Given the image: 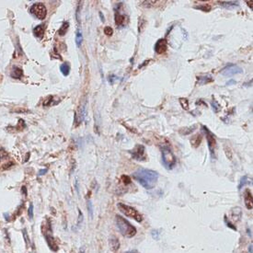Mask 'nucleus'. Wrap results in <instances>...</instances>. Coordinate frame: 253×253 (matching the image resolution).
I'll return each mask as SVG.
<instances>
[{"label":"nucleus","mask_w":253,"mask_h":253,"mask_svg":"<svg viewBox=\"0 0 253 253\" xmlns=\"http://www.w3.org/2000/svg\"><path fill=\"white\" fill-rule=\"evenodd\" d=\"M133 178L139 182L145 189L155 188L158 181V173L148 169H139L133 173Z\"/></svg>","instance_id":"obj_1"},{"label":"nucleus","mask_w":253,"mask_h":253,"mask_svg":"<svg viewBox=\"0 0 253 253\" xmlns=\"http://www.w3.org/2000/svg\"><path fill=\"white\" fill-rule=\"evenodd\" d=\"M115 225L122 236H123L124 238H131L135 237L137 233L136 227L135 225H133L127 219L119 215L115 216Z\"/></svg>","instance_id":"obj_2"},{"label":"nucleus","mask_w":253,"mask_h":253,"mask_svg":"<svg viewBox=\"0 0 253 253\" xmlns=\"http://www.w3.org/2000/svg\"><path fill=\"white\" fill-rule=\"evenodd\" d=\"M119 210L126 217H130V218H133L135 219L136 222L138 223H141L143 221V217L142 215L135 208V207H132L128 204H122V203H118L117 204Z\"/></svg>","instance_id":"obj_3"},{"label":"nucleus","mask_w":253,"mask_h":253,"mask_svg":"<svg viewBox=\"0 0 253 253\" xmlns=\"http://www.w3.org/2000/svg\"><path fill=\"white\" fill-rule=\"evenodd\" d=\"M162 162L167 169H172L177 163V158L169 147L162 149Z\"/></svg>","instance_id":"obj_4"},{"label":"nucleus","mask_w":253,"mask_h":253,"mask_svg":"<svg viewBox=\"0 0 253 253\" xmlns=\"http://www.w3.org/2000/svg\"><path fill=\"white\" fill-rule=\"evenodd\" d=\"M203 130L206 135L207 145H208V148L210 150L211 156H212V157H215V152H216V148H217V139L215 137V135L206 126H203Z\"/></svg>","instance_id":"obj_5"},{"label":"nucleus","mask_w":253,"mask_h":253,"mask_svg":"<svg viewBox=\"0 0 253 253\" xmlns=\"http://www.w3.org/2000/svg\"><path fill=\"white\" fill-rule=\"evenodd\" d=\"M43 234L45 236V240L49 246V248L54 251H58V246L55 243V240L53 237V233H52V227H51V224H50V220L48 219V224H47V227L45 229V231H43Z\"/></svg>","instance_id":"obj_6"},{"label":"nucleus","mask_w":253,"mask_h":253,"mask_svg":"<svg viewBox=\"0 0 253 253\" xmlns=\"http://www.w3.org/2000/svg\"><path fill=\"white\" fill-rule=\"evenodd\" d=\"M31 13L33 14L39 19H44L47 15V10L42 3H36L32 6L30 9Z\"/></svg>","instance_id":"obj_7"},{"label":"nucleus","mask_w":253,"mask_h":253,"mask_svg":"<svg viewBox=\"0 0 253 253\" xmlns=\"http://www.w3.org/2000/svg\"><path fill=\"white\" fill-rule=\"evenodd\" d=\"M132 157L138 161H145L146 160V155H145V147L143 145H135V147L133 149V151H130Z\"/></svg>","instance_id":"obj_8"},{"label":"nucleus","mask_w":253,"mask_h":253,"mask_svg":"<svg viewBox=\"0 0 253 253\" xmlns=\"http://www.w3.org/2000/svg\"><path fill=\"white\" fill-rule=\"evenodd\" d=\"M243 73V69H241L239 66H238L237 65L234 64H229L227 65L225 67L223 68V70L221 71V74L225 76H231L234 75H238V74H241Z\"/></svg>","instance_id":"obj_9"},{"label":"nucleus","mask_w":253,"mask_h":253,"mask_svg":"<svg viewBox=\"0 0 253 253\" xmlns=\"http://www.w3.org/2000/svg\"><path fill=\"white\" fill-rule=\"evenodd\" d=\"M168 50V41L165 39H159L155 44V52L157 54H165Z\"/></svg>","instance_id":"obj_10"},{"label":"nucleus","mask_w":253,"mask_h":253,"mask_svg":"<svg viewBox=\"0 0 253 253\" xmlns=\"http://www.w3.org/2000/svg\"><path fill=\"white\" fill-rule=\"evenodd\" d=\"M253 198H252V192L250 189H246L244 191V202H245V205L247 207V209L249 210H252L253 208Z\"/></svg>","instance_id":"obj_11"},{"label":"nucleus","mask_w":253,"mask_h":253,"mask_svg":"<svg viewBox=\"0 0 253 253\" xmlns=\"http://www.w3.org/2000/svg\"><path fill=\"white\" fill-rule=\"evenodd\" d=\"M197 80H198V84L199 85H204V84H207V83H210V82L214 81L212 75H209V74L204 75H198L197 76Z\"/></svg>","instance_id":"obj_12"},{"label":"nucleus","mask_w":253,"mask_h":253,"mask_svg":"<svg viewBox=\"0 0 253 253\" xmlns=\"http://www.w3.org/2000/svg\"><path fill=\"white\" fill-rule=\"evenodd\" d=\"M220 6L225 7V8H234L239 6V2L238 1H221L218 2Z\"/></svg>","instance_id":"obj_13"},{"label":"nucleus","mask_w":253,"mask_h":253,"mask_svg":"<svg viewBox=\"0 0 253 253\" xmlns=\"http://www.w3.org/2000/svg\"><path fill=\"white\" fill-rule=\"evenodd\" d=\"M125 22V16L124 15H122L120 12L116 11L115 12V24L117 27H122L123 26Z\"/></svg>","instance_id":"obj_14"},{"label":"nucleus","mask_w":253,"mask_h":253,"mask_svg":"<svg viewBox=\"0 0 253 253\" xmlns=\"http://www.w3.org/2000/svg\"><path fill=\"white\" fill-rule=\"evenodd\" d=\"M109 245H110V250L115 252L120 248V241L116 237H111V238L109 239Z\"/></svg>","instance_id":"obj_15"},{"label":"nucleus","mask_w":253,"mask_h":253,"mask_svg":"<svg viewBox=\"0 0 253 253\" xmlns=\"http://www.w3.org/2000/svg\"><path fill=\"white\" fill-rule=\"evenodd\" d=\"M44 31H45V27L43 24H41V25H38L37 27H35L33 29V33L34 35L39 38V39H41L43 37V34H44Z\"/></svg>","instance_id":"obj_16"},{"label":"nucleus","mask_w":253,"mask_h":253,"mask_svg":"<svg viewBox=\"0 0 253 253\" xmlns=\"http://www.w3.org/2000/svg\"><path fill=\"white\" fill-rule=\"evenodd\" d=\"M231 215H232V218L237 222L238 220H240V218L242 217V211L240 209V207H235L232 209V212H231Z\"/></svg>","instance_id":"obj_17"},{"label":"nucleus","mask_w":253,"mask_h":253,"mask_svg":"<svg viewBox=\"0 0 253 253\" xmlns=\"http://www.w3.org/2000/svg\"><path fill=\"white\" fill-rule=\"evenodd\" d=\"M23 75V71L22 69L19 68V67H14L13 70L10 73V75L13 77V78H20Z\"/></svg>","instance_id":"obj_18"},{"label":"nucleus","mask_w":253,"mask_h":253,"mask_svg":"<svg viewBox=\"0 0 253 253\" xmlns=\"http://www.w3.org/2000/svg\"><path fill=\"white\" fill-rule=\"evenodd\" d=\"M60 71L65 76H67L70 73V66L67 63H64L60 66Z\"/></svg>","instance_id":"obj_19"},{"label":"nucleus","mask_w":253,"mask_h":253,"mask_svg":"<svg viewBox=\"0 0 253 253\" xmlns=\"http://www.w3.org/2000/svg\"><path fill=\"white\" fill-rule=\"evenodd\" d=\"M201 142H202V136L200 135H197L193 136L191 138V144L193 147H198L201 144Z\"/></svg>","instance_id":"obj_20"},{"label":"nucleus","mask_w":253,"mask_h":253,"mask_svg":"<svg viewBox=\"0 0 253 253\" xmlns=\"http://www.w3.org/2000/svg\"><path fill=\"white\" fill-rule=\"evenodd\" d=\"M68 27H69V22H68V21L64 22L63 25L61 26V28H60L59 31H58L59 35H65V34L66 33L67 30H68Z\"/></svg>","instance_id":"obj_21"},{"label":"nucleus","mask_w":253,"mask_h":253,"mask_svg":"<svg viewBox=\"0 0 253 253\" xmlns=\"http://www.w3.org/2000/svg\"><path fill=\"white\" fill-rule=\"evenodd\" d=\"M82 40H83V36H82V32L80 30H78L76 32V34H75V43L77 45V47H79L82 43Z\"/></svg>","instance_id":"obj_22"},{"label":"nucleus","mask_w":253,"mask_h":253,"mask_svg":"<svg viewBox=\"0 0 253 253\" xmlns=\"http://www.w3.org/2000/svg\"><path fill=\"white\" fill-rule=\"evenodd\" d=\"M194 7H195V8H197V9L203 10V11H210V10H211V6H210L208 4L199 5V6H194Z\"/></svg>","instance_id":"obj_23"},{"label":"nucleus","mask_w":253,"mask_h":253,"mask_svg":"<svg viewBox=\"0 0 253 253\" xmlns=\"http://www.w3.org/2000/svg\"><path fill=\"white\" fill-rule=\"evenodd\" d=\"M88 214H89V217L90 218H93V204H92V202L90 200L88 201Z\"/></svg>","instance_id":"obj_24"},{"label":"nucleus","mask_w":253,"mask_h":253,"mask_svg":"<svg viewBox=\"0 0 253 253\" xmlns=\"http://www.w3.org/2000/svg\"><path fill=\"white\" fill-rule=\"evenodd\" d=\"M180 102H181V106L184 109H189V102H188V100L187 99H182L181 98L180 100Z\"/></svg>","instance_id":"obj_25"},{"label":"nucleus","mask_w":253,"mask_h":253,"mask_svg":"<svg viewBox=\"0 0 253 253\" xmlns=\"http://www.w3.org/2000/svg\"><path fill=\"white\" fill-rule=\"evenodd\" d=\"M122 182H123L125 185H127V184H131V183H132V180H131V178H130L129 176H127V175H122Z\"/></svg>","instance_id":"obj_26"},{"label":"nucleus","mask_w":253,"mask_h":253,"mask_svg":"<svg viewBox=\"0 0 253 253\" xmlns=\"http://www.w3.org/2000/svg\"><path fill=\"white\" fill-rule=\"evenodd\" d=\"M212 106H213V109H214V111H215V112H218V111L221 109L220 105L218 104V102H217V101H215V100L212 101Z\"/></svg>","instance_id":"obj_27"},{"label":"nucleus","mask_w":253,"mask_h":253,"mask_svg":"<svg viewBox=\"0 0 253 253\" xmlns=\"http://www.w3.org/2000/svg\"><path fill=\"white\" fill-rule=\"evenodd\" d=\"M7 157H8V155H7L6 151L5 149L1 148L0 149V160L6 159V158H7Z\"/></svg>","instance_id":"obj_28"},{"label":"nucleus","mask_w":253,"mask_h":253,"mask_svg":"<svg viewBox=\"0 0 253 253\" xmlns=\"http://www.w3.org/2000/svg\"><path fill=\"white\" fill-rule=\"evenodd\" d=\"M22 234H23V238H24V241H25V243H26V245L28 246L29 245V236H28V233H27V230H26V228H24L23 230H22Z\"/></svg>","instance_id":"obj_29"},{"label":"nucleus","mask_w":253,"mask_h":253,"mask_svg":"<svg viewBox=\"0 0 253 253\" xmlns=\"http://www.w3.org/2000/svg\"><path fill=\"white\" fill-rule=\"evenodd\" d=\"M28 216H29L30 220H32V218H33V204H31V205H30V207H29Z\"/></svg>","instance_id":"obj_30"},{"label":"nucleus","mask_w":253,"mask_h":253,"mask_svg":"<svg viewBox=\"0 0 253 253\" xmlns=\"http://www.w3.org/2000/svg\"><path fill=\"white\" fill-rule=\"evenodd\" d=\"M104 33L107 35V36H111L112 33H113V30L109 27V26H107L104 28Z\"/></svg>","instance_id":"obj_31"},{"label":"nucleus","mask_w":253,"mask_h":253,"mask_svg":"<svg viewBox=\"0 0 253 253\" xmlns=\"http://www.w3.org/2000/svg\"><path fill=\"white\" fill-rule=\"evenodd\" d=\"M53 100H54V99H53V97H51V96H50V97H48V98H47V99H46V100L43 101V106H46V107H47V106H51V105H52V101H53Z\"/></svg>","instance_id":"obj_32"},{"label":"nucleus","mask_w":253,"mask_h":253,"mask_svg":"<svg viewBox=\"0 0 253 253\" xmlns=\"http://www.w3.org/2000/svg\"><path fill=\"white\" fill-rule=\"evenodd\" d=\"M225 223H226V225L228 226V227H230V228H232L233 230H235V231H237V227H236V225H234L232 223H230L229 221H227V219H226V217H225Z\"/></svg>","instance_id":"obj_33"},{"label":"nucleus","mask_w":253,"mask_h":253,"mask_svg":"<svg viewBox=\"0 0 253 253\" xmlns=\"http://www.w3.org/2000/svg\"><path fill=\"white\" fill-rule=\"evenodd\" d=\"M108 80L110 84H114V83H115V81H116V80H118V77H117L116 75H109V76Z\"/></svg>","instance_id":"obj_34"},{"label":"nucleus","mask_w":253,"mask_h":253,"mask_svg":"<svg viewBox=\"0 0 253 253\" xmlns=\"http://www.w3.org/2000/svg\"><path fill=\"white\" fill-rule=\"evenodd\" d=\"M247 181H248V177H247V176H244V177L241 179V181H240V184L238 185V189H241L242 186H244V185L246 184Z\"/></svg>","instance_id":"obj_35"},{"label":"nucleus","mask_w":253,"mask_h":253,"mask_svg":"<svg viewBox=\"0 0 253 253\" xmlns=\"http://www.w3.org/2000/svg\"><path fill=\"white\" fill-rule=\"evenodd\" d=\"M83 221V214L80 210H78V220H77V226L80 225V224Z\"/></svg>","instance_id":"obj_36"},{"label":"nucleus","mask_w":253,"mask_h":253,"mask_svg":"<svg viewBox=\"0 0 253 253\" xmlns=\"http://www.w3.org/2000/svg\"><path fill=\"white\" fill-rule=\"evenodd\" d=\"M13 165H14V163H13V162H8V163L5 164V165L3 166V169H9V168H10V167H12Z\"/></svg>","instance_id":"obj_37"},{"label":"nucleus","mask_w":253,"mask_h":253,"mask_svg":"<svg viewBox=\"0 0 253 253\" xmlns=\"http://www.w3.org/2000/svg\"><path fill=\"white\" fill-rule=\"evenodd\" d=\"M46 171H47V169H41V170L39 171L38 175H39V176H41V175L45 174V173H46Z\"/></svg>","instance_id":"obj_38"},{"label":"nucleus","mask_w":253,"mask_h":253,"mask_svg":"<svg viewBox=\"0 0 253 253\" xmlns=\"http://www.w3.org/2000/svg\"><path fill=\"white\" fill-rule=\"evenodd\" d=\"M21 191L23 192V194H24V195H27V189H26V187H25V186H22V188H21Z\"/></svg>","instance_id":"obj_39"},{"label":"nucleus","mask_w":253,"mask_h":253,"mask_svg":"<svg viewBox=\"0 0 253 253\" xmlns=\"http://www.w3.org/2000/svg\"><path fill=\"white\" fill-rule=\"evenodd\" d=\"M75 190H76L77 193H79V190H78V181H77V180L75 181Z\"/></svg>","instance_id":"obj_40"},{"label":"nucleus","mask_w":253,"mask_h":253,"mask_svg":"<svg viewBox=\"0 0 253 253\" xmlns=\"http://www.w3.org/2000/svg\"><path fill=\"white\" fill-rule=\"evenodd\" d=\"M247 4H248V6L252 9V2H251V1H247Z\"/></svg>","instance_id":"obj_41"},{"label":"nucleus","mask_w":253,"mask_h":253,"mask_svg":"<svg viewBox=\"0 0 253 253\" xmlns=\"http://www.w3.org/2000/svg\"><path fill=\"white\" fill-rule=\"evenodd\" d=\"M249 252L250 253H252V244H251L250 246H249Z\"/></svg>","instance_id":"obj_42"},{"label":"nucleus","mask_w":253,"mask_h":253,"mask_svg":"<svg viewBox=\"0 0 253 253\" xmlns=\"http://www.w3.org/2000/svg\"><path fill=\"white\" fill-rule=\"evenodd\" d=\"M125 253H139V251H136V250H134V251H127V252Z\"/></svg>","instance_id":"obj_43"},{"label":"nucleus","mask_w":253,"mask_h":253,"mask_svg":"<svg viewBox=\"0 0 253 253\" xmlns=\"http://www.w3.org/2000/svg\"><path fill=\"white\" fill-rule=\"evenodd\" d=\"M100 16H101V21H104V20H105V19H104V16H102V13H101V12H100Z\"/></svg>","instance_id":"obj_44"},{"label":"nucleus","mask_w":253,"mask_h":253,"mask_svg":"<svg viewBox=\"0 0 253 253\" xmlns=\"http://www.w3.org/2000/svg\"><path fill=\"white\" fill-rule=\"evenodd\" d=\"M29 157H30V153H27V155H26V158H25V162H27L28 161V159H29Z\"/></svg>","instance_id":"obj_45"},{"label":"nucleus","mask_w":253,"mask_h":253,"mask_svg":"<svg viewBox=\"0 0 253 253\" xmlns=\"http://www.w3.org/2000/svg\"><path fill=\"white\" fill-rule=\"evenodd\" d=\"M248 234H249V236H250V237L251 238V230H250L249 228H248Z\"/></svg>","instance_id":"obj_46"},{"label":"nucleus","mask_w":253,"mask_h":253,"mask_svg":"<svg viewBox=\"0 0 253 253\" xmlns=\"http://www.w3.org/2000/svg\"><path fill=\"white\" fill-rule=\"evenodd\" d=\"M231 83H236L234 80H231V81H229V82H227V85H231Z\"/></svg>","instance_id":"obj_47"},{"label":"nucleus","mask_w":253,"mask_h":253,"mask_svg":"<svg viewBox=\"0 0 253 253\" xmlns=\"http://www.w3.org/2000/svg\"><path fill=\"white\" fill-rule=\"evenodd\" d=\"M79 253H85V251H84V250H80Z\"/></svg>","instance_id":"obj_48"}]
</instances>
